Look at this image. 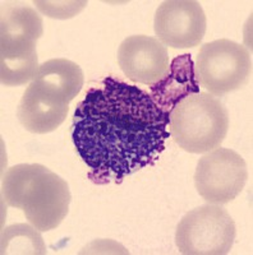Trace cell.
<instances>
[{"label": "cell", "instance_id": "9c48e42d", "mask_svg": "<svg viewBox=\"0 0 253 255\" xmlns=\"http://www.w3.org/2000/svg\"><path fill=\"white\" fill-rule=\"evenodd\" d=\"M118 64L132 82L151 84L161 81L170 67L168 49L157 38L129 36L118 49Z\"/></svg>", "mask_w": 253, "mask_h": 255}, {"label": "cell", "instance_id": "5bb4252c", "mask_svg": "<svg viewBox=\"0 0 253 255\" xmlns=\"http://www.w3.org/2000/svg\"><path fill=\"white\" fill-rule=\"evenodd\" d=\"M36 8L40 10L44 15L49 18H55V19H69V18L76 17L77 14L83 10L87 6V1H76V0H70V1H33Z\"/></svg>", "mask_w": 253, "mask_h": 255}, {"label": "cell", "instance_id": "52a82bcc", "mask_svg": "<svg viewBox=\"0 0 253 255\" xmlns=\"http://www.w3.org/2000/svg\"><path fill=\"white\" fill-rule=\"evenodd\" d=\"M248 180L245 158L229 148H216L200 158L195 172L198 194L211 204L236 199Z\"/></svg>", "mask_w": 253, "mask_h": 255}, {"label": "cell", "instance_id": "6da1fadb", "mask_svg": "<svg viewBox=\"0 0 253 255\" xmlns=\"http://www.w3.org/2000/svg\"><path fill=\"white\" fill-rule=\"evenodd\" d=\"M169 114L147 91L113 77L91 88L73 115L72 139L93 184H122L154 166L170 138Z\"/></svg>", "mask_w": 253, "mask_h": 255}, {"label": "cell", "instance_id": "ba28073f", "mask_svg": "<svg viewBox=\"0 0 253 255\" xmlns=\"http://www.w3.org/2000/svg\"><path fill=\"white\" fill-rule=\"evenodd\" d=\"M206 28L204 9L195 0H168L155 13V33L161 44L172 49L198 46Z\"/></svg>", "mask_w": 253, "mask_h": 255}, {"label": "cell", "instance_id": "3957f363", "mask_svg": "<svg viewBox=\"0 0 253 255\" xmlns=\"http://www.w3.org/2000/svg\"><path fill=\"white\" fill-rule=\"evenodd\" d=\"M44 33L42 18L26 5L6 6L0 20V81L6 87L32 82L38 72L37 40Z\"/></svg>", "mask_w": 253, "mask_h": 255}, {"label": "cell", "instance_id": "7a4b0ae2", "mask_svg": "<svg viewBox=\"0 0 253 255\" xmlns=\"http://www.w3.org/2000/svg\"><path fill=\"white\" fill-rule=\"evenodd\" d=\"M6 206L22 209L28 222L41 232L54 230L69 211V186L64 179L40 163L12 166L4 175Z\"/></svg>", "mask_w": 253, "mask_h": 255}, {"label": "cell", "instance_id": "8992f818", "mask_svg": "<svg viewBox=\"0 0 253 255\" xmlns=\"http://www.w3.org/2000/svg\"><path fill=\"white\" fill-rule=\"evenodd\" d=\"M236 222L227 209L202 206L189 211L178 223L175 244L184 255H224L236 240Z\"/></svg>", "mask_w": 253, "mask_h": 255}, {"label": "cell", "instance_id": "7c38bea8", "mask_svg": "<svg viewBox=\"0 0 253 255\" xmlns=\"http://www.w3.org/2000/svg\"><path fill=\"white\" fill-rule=\"evenodd\" d=\"M69 111V105L60 104L40 92L32 83L24 91L17 109L20 125L27 131L46 134L58 129Z\"/></svg>", "mask_w": 253, "mask_h": 255}, {"label": "cell", "instance_id": "4fadbf2b", "mask_svg": "<svg viewBox=\"0 0 253 255\" xmlns=\"http://www.w3.org/2000/svg\"><path fill=\"white\" fill-rule=\"evenodd\" d=\"M1 254H46L42 236L31 223H15L1 231Z\"/></svg>", "mask_w": 253, "mask_h": 255}, {"label": "cell", "instance_id": "277c9868", "mask_svg": "<svg viewBox=\"0 0 253 255\" xmlns=\"http://www.w3.org/2000/svg\"><path fill=\"white\" fill-rule=\"evenodd\" d=\"M170 136L189 153H207L221 145L229 130V113L213 95L198 92L182 100L169 116Z\"/></svg>", "mask_w": 253, "mask_h": 255}, {"label": "cell", "instance_id": "8fae6325", "mask_svg": "<svg viewBox=\"0 0 253 255\" xmlns=\"http://www.w3.org/2000/svg\"><path fill=\"white\" fill-rule=\"evenodd\" d=\"M31 83L60 104L69 105L81 92L84 76L81 67L68 59H50L40 65Z\"/></svg>", "mask_w": 253, "mask_h": 255}, {"label": "cell", "instance_id": "5b68a950", "mask_svg": "<svg viewBox=\"0 0 253 255\" xmlns=\"http://www.w3.org/2000/svg\"><path fill=\"white\" fill-rule=\"evenodd\" d=\"M195 72L202 87L220 97L247 83L252 73V58L243 45L221 38L200 49Z\"/></svg>", "mask_w": 253, "mask_h": 255}, {"label": "cell", "instance_id": "30bf717a", "mask_svg": "<svg viewBox=\"0 0 253 255\" xmlns=\"http://www.w3.org/2000/svg\"><path fill=\"white\" fill-rule=\"evenodd\" d=\"M200 92L195 63L191 54H182L170 61L168 73L161 81L150 86V95L157 108L169 114L182 100Z\"/></svg>", "mask_w": 253, "mask_h": 255}]
</instances>
